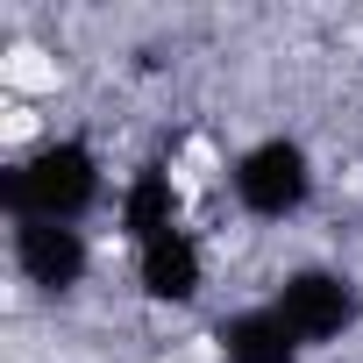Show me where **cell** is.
I'll use <instances>...</instances> for the list:
<instances>
[{
  "instance_id": "cell-1",
  "label": "cell",
  "mask_w": 363,
  "mask_h": 363,
  "mask_svg": "<svg viewBox=\"0 0 363 363\" xmlns=\"http://www.w3.org/2000/svg\"><path fill=\"white\" fill-rule=\"evenodd\" d=\"M0 200H8L15 221H72L79 228L93 214V200H100V157H93V143H79V135L36 143L29 157L8 164Z\"/></svg>"
},
{
  "instance_id": "cell-2",
  "label": "cell",
  "mask_w": 363,
  "mask_h": 363,
  "mask_svg": "<svg viewBox=\"0 0 363 363\" xmlns=\"http://www.w3.org/2000/svg\"><path fill=\"white\" fill-rule=\"evenodd\" d=\"M228 178H235L242 214H257V221H292V214L313 200V157H306V143H292V135L250 143Z\"/></svg>"
},
{
  "instance_id": "cell-3",
  "label": "cell",
  "mask_w": 363,
  "mask_h": 363,
  "mask_svg": "<svg viewBox=\"0 0 363 363\" xmlns=\"http://www.w3.org/2000/svg\"><path fill=\"white\" fill-rule=\"evenodd\" d=\"M271 306H278L285 328L313 349V342H335V335L356 320V278H349V271H328V264H306V271H292V278L271 292Z\"/></svg>"
},
{
  "instance_id": "cell-4",
  "label": "cell",
  "mask_w": 363,
  "mask_h": 363,
  "mask_svg": "<svg viewBox=\"0 0 363 363\" xmlns=\"http://www.w3.org/2000/svg\"><path fill=\"white\" fill-rule=\"evenodd\" d=\"M15 271H22V285L65 299V292L86 285L93 250H86V235L72 221H15Z\"/></svg>"
},
{
  "instance_id": "cell-5",
  "label": "cell",
  "mask_w": 363,
  "mask_h": 363,
  "mask_svg": "<svg viewBox=\"0 0 363 363\" xmlns=\"http://www.w3.org/2000/svg\"><path fill=\"white\" fill-rule=\"evenodd\" d=\"M135 278H143V292H150L157 306H186V299H200V285H207L200 242H193L186 228H164V235L135 242Z\"/></svg>"
},
{
  "instance_id": "cell-6",
  "label": "cell",
  "mask_w": 363,
  "mask_h": 363,
  "mask_svg": "<svg viewBox=\"0 0 363 363\" xmlns=\"http://www.w3.org/2000/svg\"><path fill=\"white\" fill-rule=\"evenodd\" d=\"M221 363H299V335L285 328V313L264 299V306H242V313H228L221 320Z\"/></svg>"
},
{
  "instance_id": "cell-7",
  "label": "cell",
  "mask_w": 363,
  "mask_h": 363,
  "mask_svg": "<svg viewBox=\"0 0 363 363\" xmlns=\"http://www.w3.org/2000/svg\"><path fill=\"white\" fill-rule=\"evenodd\" d=\"M121 228H128L135 242L178 228V193H171V178H164L157 164H143V171L128 178V193H121Z\"/></svg>"
}]
</instances>
